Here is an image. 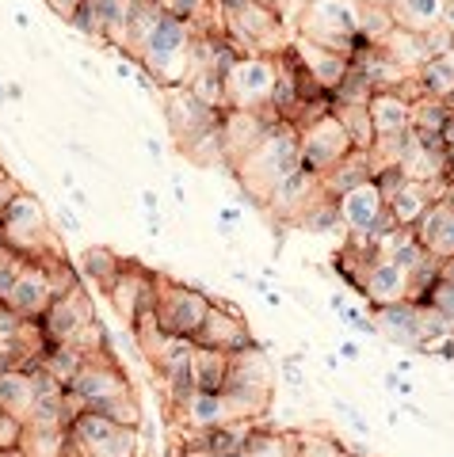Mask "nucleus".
<instances>
[{"label": "nucleus", "instance_id": "obj_1", "mask_svg": "<svg viewBox=\"0 0 454 457\" xmlns=\"http://www.w3.org/2000/svg\"><path fill=\"white\" fill-rule=\"evenodd\" d=\"M294 168H302V156H298V126L279 119L272 130L264 134L260 145L252 149L233 171H237V179L245 183V191L256 198V203H264L267 191H272L279 179H287Z\"/></svg>", "mask_w": 454, "mask_h": 457}, {"label": "nucleus", "instance_id": "obj_2", "mask_svg": "<svg viewBox=\"0 0 454 457\" xmlns=\"http://www.w3.org/2000/svg\"><path fill=\"white\" fill-rule=\"evenodd\" d=\"M191 46H195V31L191 23H183L176 16H161V23L149 31V38L141 42L138 50V62L157 77L161 88H183L195 73V62H191Z\"/></svg>", "mask_w": 454, "mask_h": 457}, {"label": "nucleus", "instance_id": "obj_3", "mask_svg": "<svg viewBox=\"0 0 454 457\" xmlns=\"http://www.w3.org/2000/svg\"><path fill=\"white\" fill-rule=\"evenodd\" d=\"M356 12H359L356 0H309L298 27H302L306 42H314L321 50H332V54H344L351 62V54L363 42L356 27Z\"/></svg>", "mask_w": 454, "mask_h": 457}, {"label": "nucleus", "instance_id": "obj_4", "mask_svg": "<svg viewBox=\"0 0 454 457\" xmlns=\"http://www.w3.org/2000/svg\"><path fill=\"white\" fill-rule=\"evenodd\" d=\"M374 332L405 351H420V347H432L439 336H447V324L424 302H397V305L374 309Z\"/></svg>", "mask_w": 454, "mask_h": 457}, {"label": "nucleus", "instance_id": "obj_5", "mask_svg": "<svg viewBox=\"0 0 454 457\" xmlns=\"http://www.w3.org/2000/svg\"><path fill=\"white\" fill-rule=\"evenodd\" d=\"M0 228H4V245L12 252L27 255V260H42V255H58L62 248L54 245V233L46 225V213L35 203V195L20 191L0 213Z\"/></svg>", "mask_w": 454, "mask_h": 457}, {"label": "nucleus", "instance_id": "obj_6", "mask_svg": "<svg viewBox=\"0 0 454 457\" xmlns=\"http://www.w3.org/2000/svg\"><path fill=\"white\" fill-rule=\"evenodd\" d=\"M279 73V54H240L225 73V107L256 111L267 107Z\"/></svg>", "mask_w": 454, "mask_h": 457}, {"label": "nucleus", "instance_id": "obj_7", "mask_svg": "<svg viewBox=\"0 0 454 457\" xmlns=\"http://www.w3.org/2000/svg\"><path fill=\"white\" fill-rule=\"evenodd\" d=\"M206 309H210V297L203 290L172 282L168 275H157V305H153V312H157L161 332L195 339L198 324H203V317H206Z\"/></svg>", "mask_w": 454, "mask_h": 457}, {"label": "nucleus", "instance_id": "obj_8", "mask_svg": "<svg viewBox=\"0 0 454 457\" xmlns=\"http://www.w3.org/2000/svg\"><path fill=\"white\" fill-rule=\"evenodd\" d=\"M279 122V111L275 107H256V111H237V107H225L222 111V122H218V134H222V156L225 164L237 168L245 156L252 153L264 141V134Z\"/></svg>", "mask_w": 454, "mask_h": 457}, {"label": "nucleus", "instance_id": "obj_9", "mask_svg": "<svg viewBox=\"0 0 454 457\" xmlns=\"http://www.w3.org/2000/svg\"><path fill=\"white\" fill-rule=\"evenodd\" d=\"M351 149H356V145H351L348 130L340 126V119H336L332 111L324 114V119L309 122L306 130H298V156H302V168L317 171V176L332 171Z\"/></svg>", "mask_w": 454, "mask_h": 457}, {"label": "nucleus", "instance_id": "obj_10", "mask_svg": "<svg viewBox=\"0 0 454 457\" xmlns=\"http://www.w3.org/2000/svg\"><path fill=\"white\" fill-rule=\"evenodd\" d=\"M164 119H168V130H172L176 145L188 149L222 122V111L198 104L188 88H164Z\"/></svg>", "mask_w": 454, "mask_h": 457}, {"label": "nucleus", "instance_id": "obj_11", "mask_svg": "<svg viewBox=\"0 0 454 457\" xmlns=\"http://www.w3.org/2000/svg\"><path fill=\"white\" fill-rule=\"evenodd\" d=\"M69 389H73L88 408L104 404V400H115L122 393H134L130 389V378H126V370L115 359H111V351L84 359V366L77 370V378L69 381Z\"/></svg>", "mask_w": 454, "mask_h": 457}, {"label": "nucleus", "instance_id": "obj_12", "mask_svg": "<svg viewBox=\"0 0 454 457\" xmlns=\"http://www.w3.org/2000/svg\"><path fill=\"white\" fill-rule=\"evenodd\" d=\"M107 297H111V305H115L119 317L130 324L138 312H149L157 305V270H146L130 260H122L119 278L107 286Z\"/></svg>", "mask_w": 454, "mask_h": 457}, {"label": "nucleus", "instance_id": "obj_13", "mask_svg": "<svg viewBox=\"0 0 454 457\" xmlns=\"http://www.w3.org/2000/svg\"><path fill=\"white\" fill-rule=\"evenodd\" d=\"M195 347H210V351H245L252 347V332H248V324L245 317L233 309V305H222V302H210L206 309V317L203 324H198V332H195Z\"/></svg>", "mask_w": 454, "mask_h": 457}, {"label": "nucleus", "instance_id": "obj_14", "mask_svg": "<svg viewBox=\"0 0 454 457\" xmlns=\"http://www.w3.org/2000/svg\"><path fill=\"white\" fill-rule=\"evenodd\" d=\"M88 320H96V309L88 302V294H84V286H77V290L54 297L38 324L54 347H69V339H73L80 332V324H88Z\"/></svg>", "mask_w": 454, "mask_h": 457}, {"label": "nucleus", "instance_id": "obj_15", "mask_svg": "<svg viewBox=\"0 0 454 457\" xmlns=\"http://www.w3.org/2000/svg\"><path fill=\"white\" fill-rule=\"evenodd\" d=\"M321 195H324V187H321V176H317V171L294 168L287 179H279L275 187L267 191L264 203L272 206L275 218H282V221H298V218H302V210H306V206H314Z\"/></svg>", "mask_w": 454, "mask_h": 457}, {"label": "nucleus", "instance_id": "obj_16", "mask_svg": "<svg viewBox=\"0 0 454 457\" xmlns=\"http://www.w3.org/2000/svg\"><path fill=\"white\" fill-rule=\"evenodd\" d=\"M413 237L439 263H450L454 260V206L443 203V198H435V203L420 213V221L413 225Z\"/></svg>", "mask_w": 454, "mask_h": 457}, {"label": "nucleus", "instance_id": "obj_17", "mask_svg": "<svg viewBox=\"0 0 454 457\" xmlns=\"http://www.w3.org/2000/svg\"><path fill=\"white\" fill-rule=\"evenodd\" d=\"M359 294L366 297L371 309L408 302V267L393 263V260H371V267L363 270Z\"/></svg>", "mask_w": 454, "mask_h": 457}, {"label": "nucleus", "instance_id": "obj_18", "mask_svg": "<svg viewBox=\"0 0 454 457\" xmlns=\"http://www.w3.org/2000/svg\"><path fill=\"white\" fill-rule=\"evenodd\" d=\"M50 302H54V290H50L46 270H42V263L27 260V267L20 270V278H16V286H12L4 305L23 320H42V312L50 309Z\"/></svg>", "mask_w": 454, "mask_h": 457}, {"label": "nucleus", "instance_id": "obj_19", "mask_svg": "<svg viewBox=\"0 0 454 457\" xmlns=\"http://www.w3.org/2000/svg\"><path fill=\"white\" fill-rule=\"evenodd\" d=\"M225 389H252V393H275V362L267 359V351H260L256 343L245 351L230 354V378Z\"/></svg>", "mask_w": 454, "mask_h": 457}, {"label": "nucleus", "instance_id": "obj_20", "mask_svg": "<svg viewBox=\"0 0 454 457\" xmlns=\"http://www.w3.org/2000/svg\"><path fill=\"white\" fill-rule=\"evenodd\" d=\"M290 50L298 54V62H302V69L309 77H314L324 92H336V84L348 77V69H351V62L344 54H332V50H321V46H314V42H306V38H298V42H290Z\"/></svg>", "mask_w": 454, "mask_h": 457}, {"label": "nucleus", "instance_id": "obj_21", "mask_svg": "<svg viewBox=\"0 0 454 457\" xmlns=\"http://www.w3.org/2000/svg\"><path fill=\"white\" fill-rule=\"evenodd\" d=\"M374 171H378L374 153L351 149L332 171H324V176H321V187H324V195L340 198V195H348L351 187H363V183H371V179H374Z\"/></svg>", "mask_w": 454, "mask_h": 457}, {"label": "nucleus", "instance_id": "obj_22", "mask_svg": "<svg viewBox=\"0 0 454 457\" xmlns=\"http://www.w3.org/2000/svg\"><path fill=\"white\" fill-rule=\"evenodd\" d=\"M340 206V218H344V228L348 233H363L371 221L382 218V210H386V203H382V195L374 183H363V187H351L348 195L336 198Z\"/></svg>", "mask_w": 454, "mask_h": 457}, {"label": "nucleus", "instance_id": "obj_23", "mask_svg": "<svg viewBox=\"0 0 454 457\" xmlns=\"http://www.w3.org/2000/svg\"><path fill=\"white\" fill-rule=\"evenodd\" d=\"M366 114H371L374 126V141L408 130V99L401 92H374L371 104H366Z\"/></svg>", "mask_w": 454, "mask_h": 457}, {"label": "nucleus", "instance_id": "obj_24", "mask_svg": "<svg viewBox=\"0 0 454 457\" xmlns=\"http://www.w3.org/2000/svg\"><path fill=\"white\" fill-rule=\"evenodd\" d=\"M183 427L188 431H214V427L230 423V411H225V400L222 393H206V389H195L188 400H183Z\"/></svg>", "mask_w": 454, "mask_h": 457}, {"label": "nucleus", "instance_id": "obj_25", "mask_svg": "<svg viewBox=\"0 0 454 457\" xmlns=\"http://www.w3.org/2000/svg\"><path fill=\"white\" fill-rule=\"evenodd\" d=\"M443 183V179H439ZM439 183H416V179H405V187L397 191L390 203H386V210L393 213V221L397 225H405V228H413L416 221H420V213L428 210L435 198H432V191L439 187Z\"/></svg>", "mask_w": 454, "mask_h": 457}, {"label": "nucleus", "instance_id": "obj_26", "mask_svg": "<svg viewBox=\"0 0 454 457\" xmlns=\"http://www.w3.org/2000/svg\"><path fill=\"white\" fill-rule=\"evenodd\" d=\"M35 404V385L31 370H0V411H12L27 423Z\"/></svg>", "mask_w": 454, "mask_h": 457}, {"label": "nucleus", "instance_id": "obj_27", "mask_svg": "<svg viewBox=\"0 0 454 457\" xmlns=\"http://www.w3.org/2000/svg\"><path fill=\"white\" fill-rule=\"evenodd\" d=\"M161 16H164L161 0H130V12H126V27H122V42H119V46L138 54L141 42L149 38V31L161 23Z\"/></svg>", "mask_w": 454, "mask_h": 457}, {"label": "nucleus", "instance_id": "obj_28", "mask_svg": "<svg viewBox=\"0 0 454 457\" xmlns=\"http://www.w3.org/2000/svg\"><path fill=\"white\" fill-rule=\"evenodd\" d=\"M443 4L447 0H393L390 4V16L401 31H413V35H424L428 27L439 23L443 16Z\"/></svg>", "mask_w": 454, "mask_h": 457}, {"label": "nucleus", "instance_id": "obj_29", "mask_svg": "<svg viewBox=\"0 0 454 457\" xmlns=\"http://www.w3.org/2000/svg\"><path fill=\"white\" fill-rule=\"evenodd\" d=\"M191 374H195V389L222 393L225 389V378H230V351L195 347V354H191Z\"/></svg>", "mask_w": 454, "mask_h": 457}, {"label": "nucleus", "instance_id": "obj_30", "mask_svg": "<svg viewBox=\"0 0 454 457\" xmlns=\"http://www.w3.org/2000/svg\"><path fill=\"white\" fill-rule=\"evenodd\" d=\"M65 446H69L65 427H35V423H27L20 453L23 457H65Z\"/></svg>", "mask_w": 454, "mask_h": 457}, {"label": "nucleus", "instance_id": "obj_31", "mask_svg": "<svg viewBox=\"0 0 454 457\" xmlns=\"http://www.w3.org/2000/svg\"><path fill=\"white\" fill-rule=\"evenodd\" d=\"M450 119V104L447 99H435V96H416L408 104V126L416 134H443V126Z\"/></svg>", "mask_w": 454, "mask_h": 457}, {"label": "nucleus", "instance_id": "obj_32", "mask_svg": "<svg viewBox=\"0 0 454 457\" xmlns=\"http://www.w3.org/2000/svg\"><path fill=\"white\" fill-rule=\"evenodd\" d=\"M420 92L424 96H435V99H447L454 104V62L443 54V57H428V62L420 65Z\"/></svg>", "mask_w": 454, "mask_h": 457}, {"label": "nucleus", "instance_id": "obj_33", "mask_svg": "<svg viewBox=\"0 0 454 457\" xmlns=\"http://www.w3.org/2000/svg\"><path fill=\"white\" fill-rule=\"evenodd\" d=\"M80 270L92 278V286H99V290L107 294V286L119 278V270H122V260L111 248L104 245H92V248H84L80 252Z\"/></svg>", "mask_w": 454, "mask_h": 457}, {"label": "nucleus", "instance_id": "obj_34", "mask_svg": "<svg viewBox=\"0 0 454 457\" xmlns=\"http://www.w3.org/2000/svg\"><path fill=\"white\" fill-rule=\"evenodd\" d=\"M332 114L340 119V126L348 130L351 145L371 153L374 149V126H371V114H366V107H348V104H332Z\"/></svg>", "mask_w": 454, "mask_h": 457}, {"label": "nucleus", "instance_id": "obj_35", "mask_svg": "<svg viewBox=\"0 0 454 457\" xmlns=\"http://www.w3.org/2000/svg\"><path fill=\"white\" fill-rule=\"evenodd\" d=\"M298 228H306V233H336V228H344V218H340V206L332 195H321L314 206L302 210V218L294 221Z\"/></svg>", "mask_w": 454, "mask_h": 457}, {"label": "nucleus", "instance_id": "obj_36", "mask_svg": "<svg viewBox=\"0 0 454 457\" xmlns=\"http://www.w3.org/2000/svg\"><path fill=\"white\" fill-rule=\"evenodd\" d=\"M35 366H42L50 378H58L62 385H69V381L77 378V370L84 366V354H77L73 347H54V343H50V347L38 354Z\"/></svg>", "mask_w": 454, "mask_h": 457}, {"label": "nucleus", "instance_id": "obj_37", "mask_svg": "<svg viewBox=\"0 0 454 457\" xmlns=\"http://www.w3.org/2000/svg\"><path fill=\"white\" fill-rule=\"evenodd\" d=\"M371 96H374V84L366 73H359L356 65L348 69V77L336 84V92H332V104H348V107H366L371 104Z\"/></svg>", "mask_w": 454, "mask_h": 457}, {"label": "nucleus", "instance_id": "obj_38", "mask_svg": "<svg viewBox=\"0 0 454 457\" xmlns=\"http://www.w3.org/2000/svg\"><path fill=\"white\" fill-rule=\"evenodd\" d=\"M240 457H294V435H267V431H252L245 442Z\"/></svg>", "mask_w": 454, "mask_h": 457}, {"label": "nucleus", "instance_id": "obj_39", "mask_svg": "<svg viewBox=\"0 0 454 457\" xmlns=\"http://www.w3.org/2000/svg\"><path fill=\"white\" fill-rule=\"evenodd\" d=\"M92 411H99V416H107L111 423H119V427H141V404H138V396L134 393H122L115 400H104V404H96Z\"/></svg>", "mask_w": 454, "mask_h": 457}, {"label": "nucleus", "instance_id": "obj_40", "mask_svg": "<svg viewBox=\"0 0 454 457\" xmlns=\"http://www.w3.org/2000/svg\"><path fill=\"white\" fill-rule=\"evenodd\" d=\"M424 305L439 312V320L447 324V332H454V282L443 278V270H439V278L428 286V294H424Z\"/></svg>", "mask_w": 454, "mask_h": 457}, {"label": "nucleus", "instance_id": "obj_41", "mask_svg": "<svg viewBox=\"0 0 454 457\" xmlns=\"http://www.w3.org/2000/svg\"><path fill=\"white\" fill-rule=\"evenodd\" d=\"M294 457H351L336 438L317 435H294Z\"/></svg>", "mask_w": 454, "mask_h": 457}, {"label": "nucleus", "instance_id": "obj_42", "mask_svg": "<svg viewBox=\"0 0 454 457\" xmlns=\"http://www.w3.org/2000/svg\"><path fill=\"white\" fill-rule=\"evenodd\" d=\"M23 431H27V423L20 416L0 411V453H16L23 446Z\"/></svg>", "mask_w": 454, "mask_h": 457}, {"label": "nucleus", "instance_id": "obj_43", "mask_svg": "<svg viewBox=\"0 0 454 457\" xmlns=\"http://www.w3.org/2000/svg\"><path fill=\"white\" fill-rule=\"evenodd\" d=\"M20 324H23V317H16L8 305H0V339H16Z\"/></svg>", "mask_w": 454, "mask_h": 457}, {"label": "nucleus", "instance_id": "obj_44", "mask_svg": "<svg viewBox=\"0 0 454 457\" xmlns=\"http://www.w3.org/2000/svg\"><path fill=\"white\" fill-rule=\"evenodd\" d=\"M336 411H340V416H344L351 427H356L359 435H371V427H366V420H363V416H359V411L351 408V404H344V400H336Z\"/></svg>", "mask_w": 454, "mask_h": 457}, {"label": "nucleus", "instance_id": "obj_45", "mask_svg": "<svg viewBox=\"0 0 454 457\" xmlns=\"http://www.w3.org/2000/svg\"><path fill=\"white\" fill-rule=\"evenodd\" d=\"M172 457H230V453H214V450H206L203 442H195V438H191V442H183V453L176 450Z\"/></svg>", "mask_w": 454, "mask_h": 457}, {"label": "nucleus", "instance_id": "obj_46", "mask_svg": "<svg viewBox=\"0 0 454 457\" xmlns=\"http://www.w3.org/2000/svg\"><path fill=\"white\" fill-rule=\"evenodd\" d=\"M46 4L58 12L62 20H73V16H77V8H80V0H46Z\"/></svg>", "mask_w": 454, "mask_h": 457}, {"label": "nucleus", "instance_id": "obj_47", "mask_svg": "<svg viewBox=\"0 0 454 457\" xmlns=\"http://www.w3.org/2000/svg\"><path fill=\"white\" fill-rule=\"evenodd\" d=\"M282 370H287V381L290 385H302V370H298V359H287V362H282Z\"/></svg>", "mask_w": 454, "mask_h": 457}, {"label": "nucleus", "instance_id": "obj_48", "mask_svg": "<svg viewBox=\"0 0 454 457\" xmlns=\"http://www.w3.org/2000/svg\"><path fill=\"white\" fill-rule=\"evenodd\" d=\"M340 359L356 362V359H359V347H356V343H340Z\"/></svg>", "mask_w": 454, "mask_h": 457}, {"label": "nucleus", "instance_id": "obj_49", "mask_svg": "<svg viewBox=\"0 0 454 457\" xmlns=\"http://www.w3.org/2000/svg\"><path fill=\"white\" fill-rule=\"evenodd\" d=\"M443 141H447V149H454V111H450V119L443 126Z\"/></svg>", "mask_w": 454, "mask_h": 457}, {"label": "nucleus", "instance_id": "obj_50", "mask_svg": "<svg viewBox=\"0 0 454 457\" xmlns=\"http://www.w3.org/2000/svg\"><path fill=\"white\" fill-rule=\"evenodd\" d=\"M141 206H146L149 213H157V195H153V191H146V195H141Z\"/></svg>", "mask_w": 454, "mask_h": 457}, {"label": "nucleus", "instance_id": "obj_51", "mask_svg": "<svg viewBox=\"0 0 454 457\" xmlns=\"http://www.w3.org/2000/svg\"><path fill=\"white\" fill-rule=\"evenodd\" d=\"M62 221H65V228H69V233H77V218H73V213H69V210H62Z\"/></svg>", "mask_w": 454, "mask_h": 457}, {"label": "nucleus", "instance_id": "obj_52", "mask_svg": "<svg viewBox=\"0 0 454 457\" xmlns=\"http://www.w3.org/2000/svg\"><path fill=\"white\" fill-rule=\"evenodd\" d=\"M4 99H8V88H4V84H0V104H4Z\"/></svg>", "mask_w": 454, "mask_h": 457}, {"label": "nucleus", "instance_id": "obj_53", "mask_svg": "<svg viewBox=\"0 0 454 457\" xmlns=\"http://www.w3.org/2000/svg\"><path fill=\"white\" fill-rule=\"evenodd\" d=\"M8 179V171H4V164H0V183H4Z\"/></svg>", "mask_w": 454, "mask_h": 457}, {"label": "nucleus", "instance_id": "obj_54", "mask_svg": "<svg viewBox=\"0 0 454 457\" xmlns=\"http://www.w3.org/2000/svg\"><path fill=\"white\" fill-rule=\"evenodd\" d=\"M0 248H4V228H0Z\"/></svg>", "mask_w": 454, "mask_h": 457}, {"label": "nucleus", "instance_id": "obj_55", "mask_svg": "<svg viewBox=\"0 0 454 457\" xmlns=\"http://www.w3.org/2000/svg\"><path fill=\"white\" fill-rule=\"evenodd\" d=\"M450 171H454V149H450Z\"/></svg>", "mask_w": 454, "mask_h": 457}, {"label": "nucleus", "instance_id": "obj_56", "mask_svg": "<svg viewBox=\"0 0 454 457\" xmlns=\"http://www.w3.org/2000/svg\"><path fill=\"white\" fill-rule=\"evenodd\" d=\"M20 457H23V453H20Z\"/></svg>", "mask_w": 454, "mask_h": 457}]
</instances>
